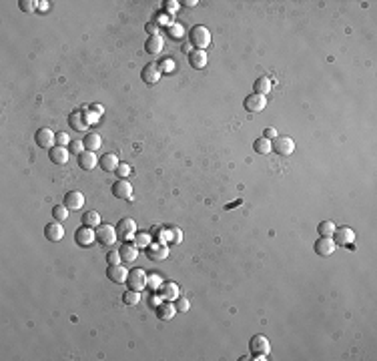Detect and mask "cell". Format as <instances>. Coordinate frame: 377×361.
<instances>
[{"label": "cell", "instance_id": "ac0fdd59", "mask_svg": "<svg viewBox=\"0 0 377 361\" xmlns=\"http://www.w3.org/2000/svg\"><path fill=\"white\" fill-rule=\"evenodd\" d=\"M76 162H78V167L83 171H92L98 165V161H96L92 151H83L80 155H76Z\"/></svg>", "mask_w": 377, "mask_h": 361}, {"label": "cell", "instance_id": "b9f144b4", "mask_svg": "<svg viewBox=\"0 0 377 361\" xmlns=\"http://www.w3.org/2000/svg\"><path fill=\"white\" fill-rule=\"evenodd\" d=\"M119 175V179H126L130 175V165H126V162H121V165L117 167V171H114Z\"/></svg>", "mask_w": 377, "mask_h": 361}, {"label": "cell", "instance_id": "3957f363", "mask_svg": "<svg viewBox=\"0 0 377 361\" xmlns=\"http://www.w3.org/2000/svg\"><path fill=\"white\" fill-rule=\"evenodd\" d=\"M94 233H96V241L101 245H105V247L114 245V243H117V237H119L117 227H112V225H98Z\"/></svg>", "mask_w": 377, "mask_h": 361}, {"label": "cell", "instance_id": "8fae6325", "mask_svg": "<svg viewBox=\"0 0 377 361\" xmlns=\"http://www.w3.org/2000/svg\"><path fill=\"white\" fill-rule=\"evenodd\" d=\"M74 241H76V245H80V247H90V245L96 241V233L92 231L90 227H80V229H76L74 231Z\"/></svg>", "mask_w": 377, "mask_h": 361}, {"label": "cell", "instance_id": "e575fe53", "mask_svg": "<svg viewBox=\"0 0 377 361\" xmlns=\"http://www.w3.org/2000/svg\"><path fill=\"white\" fill-rule=\"evenodd\" d=\"M151 237H155V241H159V243H167L169 241V231L167 229H162V227H153Z\"/></svg>", "mask_w": 377, "mask_h": 361}, {"label": "cell", "instance_id": "836d02e7", "mask_svg": "<svg viewBox=\"0 0 377 361\" xmlns=\"http://www.w3.org/2000/svg\"><path fill=\"white\" fill-rule=\"evenodd\" d=\"M53 217H54V221H58V223L67 221V219H69V209L64 207V205H54V207H53Z\"/></svg>", "mask_w": 377, "mask_h": 361}, {"label": "cell", "instance_id": "4316f807", "mask_svg": "<svg viewBox=\"0 0 377 361\" xmlns=\"http://www.w3.org/2000/svg\"><path fill=\"white\" fill-rule=\"evenodd\" d=\"M83 143H85V151H98L101 149V144H103V139H101V135L98 133H87V137L83 139Z\"/></svg>", "mask_w": 377, "mask_h": 361}, {"label": "cell", "instance_id": "83f0119b", "mask_svg": "<svg viewBox=\"0 0 377 361\" xmlns=\"http://www.w3.org/2000/svg\"><path fill=\"white\" fill-rule=\"evenodd\" d=\"M253 89H255V94H261V96L269 94V90H271V80H269V76H259L255 80Z\"/></svg>", "mask_w": 377, "mask_h": 361}, {"label": "cell", "instance_id": "4dcf8cb0", "mask_svg": "<svg viewBox=\"0 0 377 361\" xmlns=\"http://www.w3.org/2000/svg\"><path fill=\"white\" fill-rule=\"evenodd\" d=\"M335 223L333 221H321L319 225H317V233L321 235V237H333V233H335Z\"/></svg>", "mask_w": 377, "mask_h": 361}, {"label": "cell", "instance_id": "603a6c76", "mask_svg": "<svg viewBox=\"0 0 377 361\" xmlns=\"http://www.w3.org/2000/svg\"><path fill=\"white\" fill-rule=\"evenodd\" d=\"M98 165H101V169H103L105 173H114V171H117V167L121 165V162H119L117 155L107 153V155H103L101 159H98Z\"/></svg>", "mask_w": 377, "mask_h": 361}, {"label": "cell", "instance_id": "d590c367", "mask_svg": "<svg viewBox=\"0 0 377 361\" xmlns=\"http://www.w3.org/2000/svg\"><path fill=\"white\" fill-rule=\"evenodd\" d=\"M146 285H149L153 291H157V289L162 285L161 275H157V273H149V275H146Z\"/></svg>", "mask_w": 377, "mask_h": 361}, {"label": "cell", "instance_id": "7dc6e473", "mask_svg": "<svg viewBox=\"0 0 377 361\" xmlns=\"http://www.w3.org/2000/svg\"><path fill=\"white\" fill-rule=\"evenodd\" d=\"M263 137H265V139H269V141H273V139H277L279 135H277V130H275L273 126H267V128L263 130Z\"/></svg>", "mask_w": 377, "mask_h": 361}, {"label": "cell", "instance_id": "7c38bea8", "mask_svg": "<svg viewBox=\"0 0 377 361\" xmlns=\"http://www.w3.org/2000/svg\"><path fill=\"white\" fill-rule=\"evenodd\" d=\"M243 107H245V110H247V112H261V110L267 107V98L253 92V94H249L243 101Z\"/></svg>", "mask_w": 377, "mask_h": 361}, {"label": "cell", "instance_id": "ee69618b", "mask_svg": "<svg viewBox=\"0 0 377 361\" xmlns=\"http://www.w3.org/2000/svg\"><path fill=\"white\" fill-rule=\"evenodd\" d=\"M56 144H58V146H67V144H71V137L60 130V133H56Z\"/></svg>", "mask_w": 377, "mask_h": 361}, {"label": "cell", "instance_id": "9a60e30c", "mask_svg": "<svg viewBox=\"0 0 377 361\" xmlns=\"http://www.w3.org/2000/svg\"><path fill=\"white\" fill-rule=\"evenodd\" d=\"M69 149L67 146H58L54 144L53 149H48V159H51V162H54V165H67L69 162Z\"/></svg>", "mask_w": 377, "mask_h": 361}, {"label": "cell", "instance_id": "52a82bcc", "mask_svg": "<svg viewBox=\"0 0 377 361\" xmlns=\"http://www.w3.org/2000/svg\"><path fill=\"white\" fill-rule=\"evenodd\" d=\"M35 141H36V144L40 146V149H53L54 143H56V133H53L51 128L42 126L35 133Z\"/></svg>", "mask_w": 377, "mask_h": 361}, {"label": "cell", "instance_id": "277c9868", "mask_svg": "<svg viewBox=\"0 0 377 361\" xmlns=\"http://www.w3.org/2000/svg\"><path fill=\"white\" fill-rule=\"evenodd\" d=\"M126 285H128V289H133V291H143L146 287V273L141 267L130 269L128 277H126Z\"/></svg>", "mask_w": 377, "mask_h": 361}, {"label": "cell", "instance_id": "9c48e42d", "mask_svg": "<svg viewBox=\"0 0 377 361\" xmlns=\"http://www.w3.org/2000/svg\"><path fill=\"white\" fill-rule=\"evenodd\" d=\"M141 78H143V83H144V85H149V87L157 85V83H159V78H161V67H159L157 62H149V64H146V67L143 69Z\"/></svg>", "mask_w": 377, "mask_h": 361}, {"label": "cell", "instance_id": "7a4b0ae2", "mask_svg": "<svg viewBox=\"0 0 377 361\" xmlns=\"http://www.w3.org/2000/svg\"><path fill=\"white\" fill-rule=\"evenodd\" d=\"M249 347L255 359H267V355L271 353V343L265 335H253L249 341Z\"/></svg>", "mask_w": 377, "mask_h": 361}, {"label": "cell", "instance_id": "44dd1931", "mask_svg": "<svg viewBox=\"0 0 377 361\" xmlns=\"http://www.w3.org/2000/svg\"><path fill=\"white\" fill-rule=\"evenodd\" d=\"M159 295L165 301H175L179 295H181V289H179V285L177 283H173V281H169V283H162L161 287H159Z\"/></svg>", "mask_w": 377, "mask_h": 361}, {"label": "cell", "instance_id": "d4e9b609", "mask_svg": "<svg viewBox=\"0 0 377 361\" xmlns=\"http://www.w3.org/2000/svg\"><path fill=\"white\" fill-rule=\"evenodd\" d=\"M189 64L193 69H197V71L205 69L207 67V53L205 51H193L189 54Z\"/></svg>", "mask_w": 377, "mask_h": 361}, {"label": "cell", "instance_id": "bcb514c9", "mask_svg": "<svg viewBox=\"0 0 377 361\" xmlns=\"http://www.w3.org/2000/svg\"><path fill=\"white\" fill-rule=\"evenodd\" d=\"M144 30L149 32L151 36H157L159 35V24L157 22H146V26H144Z\"/></svg>", "mask_w": 377, "mask_h": 361}, {"label": "cell", "instance_id": "cb8c5ba5", "mask_svg": "<svg viewBox=\"0 0 377 361\" xmlns=\"http://www.w3.org/2000/svg\"><path fill=\"white\" fill-rule=\"evenodd\" d=\"M162 46H165V40H162L161 35H157V36H149V38H146L144 51L149 53V54H159L162 51Z\"/></svg>", "mask_w": 377, "mask_h": 361}, {"label": "cell", "instance_id": "5bb4252c", "mask_svg": "<svg viewBox=\"0 0 377 361\" xmlns=\"http://www.w3.org/2000/svg\"><path fill=\"white\" fill-rule=\"evenodd\" d=\"M64 207H67L69 211H78V209H83L85 205V197L83 193H78V191H69L67 195H64Z\"/></svg>", "mask_w": 377, "mask_h": 361}, {"label": "cell", "instance_id": "ffe728a7", "mask_svg": "<svg viewBox=\"0 0 377 361\" xmlns=\"http://www.w3.org/2000/svg\"><path fill=\"white\" fill-rule=\"evenodd\" d=\"M69 125L72 130H78V133H83V130L89 128V121L85 117V112L83 110H74L71 117H69Z\"/></svg>", "mask_w": 377, "mask_h": 361}, {"label": "cell", "instance_id": "681fc988", "mask_svg": "<svg viewBox=\"0 0 377 361\" xmlns=\"http://www.w3.org/2000/svg\"><path fill=\"white\" fill-rule=\"evenodd\" d=\"M85 117H87L89 125H90V123H98V114H94V112H85Z\"/></svg>", "mask_w": 377, "mask_h": 361}, {"label": "cell", "instance_id": "6da1fadb", "mask_svg": "<svg viewBox=\"0 0 377 361\" xmlns=\"http://www.w3.org/2000/svg\"><path fill=\"white\" fill-rule=\"evenodd\" d=\"M189 40L191 44L197 48V51H205V48L211 44V32L207 26L203 24H197L189 30Z\"/></svg>", "mask_w": 377, "mask_h": 361}, {"label": "cell", "instance_id": "4fadbf2b", "mask_svg": "<svg viewBox=\"0 0 377 361\" xmlns=\"http://www.w3.org/2000/svg\"><path fill=\"white\" fill-rule=\"evenodd\" d=\"M110 191H112V197H117V199H130L133 197V185L126 179H119Z\"/></svg>", "mask_w": 377, "mask_h": 361}, {"label": "cell", "instance_id": "d6a6232c", "mask_svg": "<svg viewBox=\"0 0 377 361\" xmlns=\"http://www.w3.org/2000/svg\"><path fill=\"white\" fill-rule=\"evenodd\" d=\"M139 301H141V291L128 289L126 293H123V303L125 305H137Z\"/></svg>", "mask_w": 377, "mask_h": 361}, {"label": "cell", "instance_id": "7bdbcfd3", "mask_svg": "<svg viewBox=\"0 0 377 361\" xmlns=\"http://www.w3.org/2000/svg\"><path fill=\"white\" fill-rule=\"evenodd\" d=\"M71 151L74 153V155H80V153H83L85 151V143L83 141H71Z\"/></svg>", "mask_w": 377, "mask_h": 361}, {"label": "cell", "instance_id": "8d00e7d4", "mask_svg": "<svg viewBox=\"0 0 377 361\" xmlns=\"http://www.w3.org/2000/svg\"><path fill=\"white\" fill-rule=\"evenodd\" d=\"M167 30H169V35L173 36V38H183V35H185V30H183V26L181 24H177V22H173V24H169L167 26Z\"/></svg>", "mask_w": 377, "mask_h": 361}, {"label": "cell", "instance_id": "db71d44e", "mask_svg": "<svg viewBox=\"0 0 377 361\" xmlns=\"http://www.w3.org/2000/svg\"><path fill=\"white\" fill-rule=\"evenodd\" d=\"M92 110H94L96 114H103V107H98V105H94V107H92Z\"/></svg>", "mask_w": 377, "mask_h": 361}, {"label": "cell", "instance_id": "ab89813d", "mask_svg": "<svg viewBox=\"0 0 377 361\" xmlns=\"http://www.w3.org/2000/svg\"><path fill=\"white\" fill-rule=\"evenodd\" d=\"M36 0H20V2H18V6H20V10L22 12H32V10H35L36 8Z\"/></svg>", "mask_w": 377, "mask_h": 361}, {"label": "cell", "instance_id": "2e32d148", "mask_svg": "<svg viewBox=\"0 0 377 361\" xmlns=\"http://www.w3.org/2000/svg\"><path fill=\"white\" fill-rule=\"evenodd\" d=\"M107 277L110 279L112 283H117V285H121V283H126V277H128V271L119 263V265H108L107 267Z\"/></svg>", "mask_w": 377, "mask_h": 361}, {"label": "cell", "instance_id": "5b68a950", "mask_svg": "<svg viewBox=\"0 0 377 361\" xmlns=\"http://www.w3.org/2000/svg\"><path fill=\"white\" fill-rule=\"evenodd\" d=\"M271 151H275L277 155H281V157H289L295 151V143H293L291 137H277L271 143Z\"/></svg>", "mask_w": 377, "mask_h": 361}, {"label": "cell", "instance_id": "484cf974", "mask_svg": "<svg viewBox=\"0 0 377 361\" xmlns=\"http://www.w3.org/2000/svg\"><path fill=\"white\" fill-rule=\"evenodd\" d=\"M119 253H121V259L125 261V263H130V261H137L139 249L135 247V245H130V243H123Z\"/></svg>", "mask_w": 377, "mask_h": 361}, {"label": "cell", "instance_id": "8992f818", "mask_svg": "<svg viewBox=\"0 0 377 361\" xmlns=\"http://www.w3.org/2000/svg\"><path fill=\"white\" fill-rule=\"evenodd\" d=\"M331 239H333V243L337 245V247H349V245L355 241V233L349 227H337Z\"/></svg>", "mask_w": 377, "mask_h": 361}, {"label": "cell", "instance_id": "f35d334b", "mask_svg": "<svg viewBox=\"0 0 377 361\" xmlns=\"http://www.w3.org/2000/svg\"><path fill=\"white\" fill-rule=\"evenodd\" d=\"M175 307H177V311H181V313H187V311L191 309V305H189V299H185V297H179L175 299Z\"/></svg>", "mask_w": 377, "mask_h": 361}, {"label": "cell", "instance_id": "7402d4cb", "mask_svg": "<svg viewBox=\"0 0 377 361\" xmlns=\"http://www.w3.org/2000/svg\"><path fill=\"white\" fill-rule=\"evenodd\" d=\"M155 313H157V317H159L161 321H169V319L175 317L177 307L173 305V301H165V303H159V305L155 307Z\"/></svg>", "mask_w": 377, "mask_h": 361}, {"label": "cell", "instance_id": "d6986e66", "mask_svg": "<svg viewBox=\"0 0 377 361\" xmlns=\"http://www.w3.org/2000/svg\"><path fill=\"white\" fill-rule=\"evenodd\" d=\"M335 247H337V245L333 243L331 237H321V239H317V243H315V253L321 255V257H329V255L335 251Z\"/></svg>", "mask_w": 377, "mask_h": 361}, {"label": "cell", "instance_id": "f1b7e54d", "mask_svg": "<svg viewBox=\"0 0 377 361\" xmlns=\"http://www.w3.org/2000/svg\"><path fill=\"white\" fill-rule=\"evenodd\" d=\"M83 225L85 227H90V229H96L98 225H101V213H96V211L83 213Z\"/></svg>", "mask_w": 377, "mask_h": 361}, {"label": "cell", "instance_id": "74e56055", "mask_svg": "<svg viewBox=\"0 0 377 361\" xmlns=\"http://www.w3.org/2000/svg\"><path fill=\"white\" fill-rule=\"evenodd\" d=\"M169 241L173 243V245H179L183 241V233H181V229L179 227H171L169 229Z\"/></svg>", "mask_w": 377, "mask_h": 361}, {"label": "cell", "instance_id": "c3c4849f", "mask_svg": "<svg viewBox=\"0 0 377 361\" xmlns=\"http://www.w3.org/2000/svg\"><path fill=\"white\" fill-rule=\"evenodd\" d=\"M179 8V2H177V0H167V2H165V10L167 12H175Z\"/></svg>", "mask_w": 377, "mask_h": 361}, {"label": "cell", "instance_id": "30bf717a", "mask_svg": "<svg viewBox=\"0 0 377 361\" xmlns=\"http://www.w3.org/2000/svg\"><path fill=\"white\" fill-rule=\"evenodd\" d=\"M117 233H119V237H121L123 241L133 239L135 233H137V223H135L133 219H128V217L121 219V221L117 223Z\"/></svg>", "mask_w": 377, "mask_h": 361}, {"label": "cell", "instance_id": "1f68e13d", "mask_svg": "<svg viewBox=\"0 0 377 361\" xmlns=\"http://www.w3.org/2000/svg\"><path fill=\"white\" fill-rule=\"evenodd\" d=\"M133 239H135L133 245H135L137 249H139V247H141V249H146V247L151 245V233H135Z\"/></svg>", "mask_w": 377, "mask_h": 361}, {"label": "cell", "instance_id": "f6af8a7d", "mask_svg": "<svg viewBox=\"0 0 377 361\" xmlns=\"http://www.w3.org/2000/svg\"><path fill=\"white\" fill-rule=\"evenodd\" d=\"M159 67H161L162 71H165V72H173V71L177 69V64H175L173 60H169V58H167V60H162V64H159Z\"/></svg>", "mask_w": 377, "mask_h": 361}, {"label": "cell", "instance_id": "f5cc1de1", "mask_svg": "<svg viewBox=\"0 0 377 361\" xmlns=\"http://www.w3.org/2000/svg\"><path fill=\"white\" fill-rule=\"evenodd\" d=\"M38 8L40 10H48V2H46V0H44V2H38Z\"/></svg>", "mask_w": 377, "mask_h": 361}, {"label": "cell", "instance_id": "60d3db41", "mask_svg": "<svg viewBox=\"0 0 377 361\" xmlns=\"http://www.w3.org/2000/svg\"><path fill=\"white\" fill-rule=\"evenodd\" d=\"M121 261H123V259H121V253H119V251H108V253H107V263H108V265H119Z\"/></svg>", "mask_w": 377, "mask_h": 361}, {"label": "cell", "instance_id": "f907efd6", "mask_svg": "<svg viewBox=\"0 0 377 361\" xmlns=\"http://www.w3.org/2000/svg\"><path fill=\"white\" fill-rule=\"evenodd\" d=\"M183 53L191 54V53H193V44H185V46H183Z\"/></svg>", "mask_w": 377, "mask_h": 361}, {"label": "cell", "instance_id": "ba28073f", "mask_svg": "<svg viewBox=\"0 0 377 361\" xmlns=\"http://www.w3.org/2000/svg\"><path fill=\"white\" fill-rule=\"evenodd\" d=\"M146 251V257H149L151 261H165L169 257V247H167V243H151L149 247L144 249Z\"/></svg>", "mask_w": 377, "mask_h": 361}, {"label": "cell", "instance_id": "e0dca14e", "mask_svg": "<svg viewBox=\"0 0 377 361\" xmlns=\"http://www.w3.org/2000/svg\"><path fill=\"white\" fill-rule=\"evenodd\" d=\"M44 237H46L48 241H53V243H58V241L64 237V229H62V225H60L58 221L44 225Z\"/></svg>", "mask_w": 377, "mask_h": 361}, {"label": "cell", "instance_id": "816d5d0a", "mask_svg": "<svg viewBox=\"0 0 377 361\" xmlns=\"http://www.w3.org/2000/svg\"><path fill=\"white\" fill-rule=\"evenodd\" d=\"M189 8H193V6H197V4H199V2H197V0H187V2H185Z\"/></svg>", "mask_w": 377, "mask_h": 361}, {"label": "cell", "instance_id": "f546056e", "mask_svg": "<svg viewBox=\"0 0 377 361\" xmlns=\"http://www.w3.org/2000/svg\"><path fill=\"white\" fill-rule=\"evenodd\" d=\"M253 151L259 153V155H269L271 153V141L261 137V139H255L253 141Z\"/></svg>", "mask_w": 377, "mask_h": 361}]
</instances>
